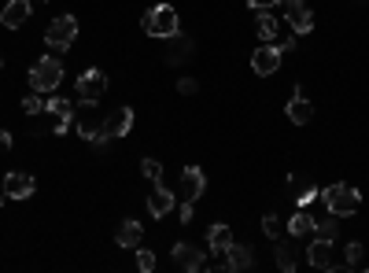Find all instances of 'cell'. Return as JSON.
<instances>
[{"mask_svg": "<svg viewBox=\"0 0 369 273\" xmlns=\"http://www.w3.org/2000/svg\"><path fill=\"white\" fill-rule=\"evenodd\" d=\"M322 200H325L328 214H336V218H351V214L362 211V192L351 189V185H344V181L322 189Z\"/></svg>", "mask_w": 369, "mask_h": 273, "instance_id": "6da1fadb", "label": "cell"}, {"mask_svg": "<svg viewBox=\"0 0 369 273\" xmlns=\"http://www.w3.org/2000/svg\"><path fill=\"white\" fill-rule=\"evenodd\" d=\"M141 30L148 37H155V41H163V37H174L177 30H181V23H177V12L170 4H155V8H148V12H144Z\"/></svg>", "mask_w": 369, "mask_h": 273, "instance_id": "7a4b0ae2", "label": "cell"}, {"mask_svg": "<svg viewBox=\"0 0 369 273\" xmlns=\"http://www.w3.org/2000/svg\"><path fill=\"white\" fill-rule=\"evenodd\" d=\"M59 82H63V63H59L56 56H45V60H37L30 67V85H34V93H52Z\"/></svg>", "mask_w": 369, "mask_h": 273, "instance_id": "3957f363", "label": "cell"}, {"mask_svg": "<svg viewBox=\"0 0 369 273\" xmlns=\"http://www.w3.org/2000/svg\"><path fill=\"white\" fill-rule=\"evenodd\" d=\"M74 37H78V19L74 15H59L48 23V30H45V45L52 48V52H67V48L74 45Z\"/></svg>", "mask_w": 369, "mask_h": 273, "instance_id": "277c9868", "label": "cell"}, {"mask_svg": "<svg viewBox=\"0 0 369 273\" xmlns=\"http://www.w3.org/2000/svg\"><path fill=\"white\" fill-rule=\"evenodd\" d=\"M74 93H78V104H100L104 93H107V74L96 71V67H89V71L78 74Z\"/></svg>", "mask_w": 369, "mask_h": 273, "instance_id": "5b68a950", "label": "cell"}, {"mask_svg": "<svg viewBox=\"0 0 369 273\" xmlns=\"http://www.w3.org/2000/svg\"><path fill=\"white\" fill-rule=\"evenodd\" d=\"M306 262H311L314 270H328V273L344 270V262L336 259V248H333L328 237H314V244L306 248Z\"/></svg>", "mask_w": 369, "mask_h": 273, "instance_id": "8992f818", "label": "cell"}, {"mask_svg": "<svg viewBox=\"0 0 369 273\" xmlns=\"http://www.w3.org/2000/svg\"><path fill=\"white\" fill-rule=\"evenodd\" d=\"M281 60H284V52L277 45H258L255 52H251V71L258 78H270V74L281 71Z\"/></svg>", "mask_w": 369, "mask_h": 273, "instance_id": "52a82bcc", "label": "cell"}, {"mask_svg": "<svg viewBox=\"0 0 369 273\" xmlns=\"http://www.w3.org/2000/svg\"><path fill=\"white\" fill-rule=\"evenodd\" d=\"M48 115L56 119L52 133H59V136H63V133L74 126V115H78V107H74V100H63V96H48Z\"/></svg>", "mask_w": 369, "mask_h": 273, "instance_id": "ba28073f", "label": "cell"}, {"mask_svg": "<svg viewBox=\"0 0 369 273\" xmlns=\"http://www.w3.org/2000/svg\"><path fill=\"white\" fill-rule=\"evenodd\" d=\"M174 266L185 270V273H196L207 266L203 259V248H192V244H174Z\"/></svg>", "mask_w": 369, "mask_h": 273, "instance_id": "9c48e42d", "label": "cell"}, {"mask_svg": "<svg viewBox=\"0 0 369 273\" xmlns=\"http://www.w3.org/2000/svg\"><path fill=\"white\" fill-rule=\"evenodd\" d=\"M34 189H37V181L30 178V174H23V170H15V174H8V178H4V196L8 200H30V196H34Z\"/></svg>", "mask_w": 369, "mask_h": 273, "instance_id": "30bf717a", "label": "cell"}, {"mask_svg": "<svg viewBox=\"0 0 369 273\" xmlns=\"http://www.w3.org/2000/svg\"><path fill=\"white\" fill-rule=\"evenodd\" d=\"M288 4V26H292L295 34H311L314 30V12L303 4V0H284Z\"/></svg>", "mask_w": 369, "mask_h": 273, "instance_id": "8fae6325", "label": "cell"}, {"mask_svg": "<svg viewBox=\"0 0 369 273\" xmlns=\"http://www.w3.org/2000/svg\"><path fill=\"white\" fill-rule=\"evenodd\" d=\"M203 185H207L203 170H199V167H185L181 170V200L185 203H196L199 196H203Z\"/></svg>", "mask_w": 369, "mask_h": 273, "instance_id": "7c38bea8", "label": "cell"}, {"mask_svg": "<svg viewBox=\"0 0 369 273\" xmlns=\"http://www.w3.org/2000/svg\"><path fill=\"white\" fill-rule=\"evenodd\" d=\"M30 8H34V0H8L4 12H0V23H4L8 30H19L30 19Z\"/></svg>", "mask_w": 369, "mask_h": 273, "instance_id": "4fadbf2b", "label": "cell"}, {"mask_svg": "<svg viewBox=\"0 0 369 273\" xmlns=\"http://www.w3.org/2000/svg\"><path fill=\"white\" fill-rule=\"evenodd\" d=\"M174 207H177L174 192H170V189H163V185H155L152 196H148V214H152V218H166V214H170Z\"/></svg>", "mask_w": 369, "mask_h": 273, "instance_id": "5bb4252c", "label": "cell"}, {"mask_svg": "<svg viewBox=\"0 0 369 273\" xmlns=\"http://www.w3.org/2000/svg\"><path fill=\"white\" fill-rule=\"evenodd\" d=\"M133 119H137L133 107H115V111L104 119V130L111 133V136H126L129 130H133Z\"/></svg>", "mask_w": 369, "mask_h": 273, "instance_id": "9a60e30c", "label": "cell"}, {"mask_svg": "<svg viewBox=\"0 0 369 273\" xmlns=\"http://www.w3.org/2000/svg\"><path fill=\"white\" fill-rule=\"evenodd\" d=\"M311 119H314V104L306 100L303 93H295L292 100H288V122H292V126H306Z\"/></svg>", "mask_w": 369, "mask_h": 273, "instance_id": "2e32d148", "label": "cell"}, {"mask_svg": "<svg viewBox=\"0 0 369 273\" xmlns=\"http://www.w3.org/2000/svg\"><path fill=\"white\" fill-rule=\"evenodd\" d=\"M225 259H229V270H251L255 266V251H251V244H229V251H225Z\"/></svg>", "mask_w": 369, "mask_h": 273, "instance_id": "e0dca14e", "label": "cell"}, {"mask_svg": "<svg viewBox=\"0 0 369 273\" xmlns=\"http://www.w3.org/2000/svg\"><path fill=\"white\" fill-rule=\"evenodd\" d=\"M284 229H288V237H295V240L299 237H311V233H314V214L306 211V207H299L292 218L284 222Z\"/></svg>", "mask_w": 369, "mask_h": 273, "instance_id": "ac0fdd59", "label": "cell"}, {"mask_svg": "<svg viewBox=\"0 0 369 273\" xmlns=\"http://www.w3.org/2000/svg\"><path fill=\"white\" fill-rule=\"evenodd\" d=\"M115 240H118V248H141V240H144V226H141V222H133V218H126L122 226H118Z\"/></svg>", "mask_w": 369, "mask_h": 273, "instance_id": "d6986e66", "label": "cell"}, {"mask_svg": "<svg viewBox=\"0 0 369 273\" xmlns=\"http://www.w3.org/2000/svg\"><path fill=\"white\" fill-rule=\"evenodd\" d=\"M229 244H233V229H229V226H211V229H207V248H211L214 255H218V251L225 255Z\"/></svg>", "mask_w": 369, "mask_h": 273, "instance_id": "ffe728a7", "label": "cell"}, {"mask_svg": "<svg viewBox=\"0 0 369 273\" xmlns=\"http://www.w3.org/2000/svg\"><path fill=\"white\" fill-rule=\"evenodd\" d=\"M255 34H258V41L262 45H277V37H281V26H277V19L273 15H258V23H255Z\"/></svg>", "mask_w": 369, "mask_h": 273, "instance_id": "44dd1931", "label": "cell"}, {"mask_svg": "<svg viewBox=\"0 0 369 273\" xmlns=\"http://www.w3.org/2000/svg\"><path fill=\"white\" fill-rule=\"evenodd\" d=\"M273 255H277V270H281V273H292L295 262H299L295 248H292L288 240H277V244H273Z\"/></svg>", "mask_w": 369, "mask_h": 273, "instance_id": "7402d4cb", "label": "cell"}, {"mask_svg": "<svg viewBox=\"0 0 369 273\" xmlns=\"http://www.w3.org/2000/svg\"><path fill=\"white\" fill-rule=\"evenodd\" d=\"M166 41H170V52H166V63H181V60H188V56H192V41H188V37L174 34V37H166Z\"/></svg>", "mask_w": 369, "mask_h": 273, "instance_id": "603a6c76", "label": "cell"}, {"mask_svg": "<svg viewBox=\"0 0 369 273\" xmlns=\"http://www.w3.org/2000/svg\"><path fill=\"white\" fill-rule=\"evenodd\" d=\"M362 255H366L362 240H351V244L344 248V270H355V266H362Z\"/></svg>", "mask_w": 369, "mask_h": 273, "instance_id": "cb8c5ba5", "label": "cell"}, {"mask_svg": "<svg viewBox=\"0 0 369 273\" xmlns=\"http://www.w3.org/2000/svg\"><path fill=\"white\" fill-rule=\"evenodd\" d=\"M336 233H340V226H336V214L314 218V237H328V240H336Z\"/></svg>", "mask_w": 369, "mask_h": 273, "instance_id": "d4e9b609", "label": "cell"}, {"mask_svg": "<svg viewBox=\"0 0 369 273\" xmlns=\"http://www.w3.org/2000/svg\"><path fill=\"white\" fill-rule=\"evenodd\" d=\"M141 174H144L148 181L163 185V163H159V159H141Z\"/></svg>", "mask_w": 369, "mask_h": 273, "instance_id": "484cf974", "label": "cell"}, {"mask_svg": "<svg viewBox=\"0 0 369 273\" xmlns=\"http://www.w3.org/2000/svg\"><path fill=\"white\" fill-rule=\"evenodd\" d=\"M23 111L26 115H45L48 111V100H45L41 93H34V96H26V100H23Z\"/></svg>", "mask_w": 369, "mask_h": 273, "instance_id": "4316f807", "label": "cell"}, {"mask_svg": "<svg viewBox=\"0 0 369 273\" xmlns=\"http://www.w3.org/2000/svg\"><path fill=\"white\" fill-rule=\"evenodd\" d=\"M262 233H266L270 240H277V237L284 233V222L277 218V214H266V218H262Z\"/></svg>", "mask_w": 369, "mask_h": 273, "instance_id": "83f0119b", "label": "cell"}, {"mask_svg": "<svg viewBox=\"0 0 369 273\" xmlns=\"http://www.w3.org/2000/svg\"><path fill=\"white\" fill-rule=\"evenodd\" d=\"M137 270H141V273H152L155 270V255L148 248H137Z\"/></svg>", "mask_w": 369, "mask_h": 273, "instance_id": "f1b7e54d", "label": "cell"}, {"mask_svg": "<svg viewBox=\"0 0 369 273\" xmlns=\"http://www.w3.org/2000/svg\"><path fill=\"white\" fill-rule=\"evenodd\" d=\"M177 93H181V96H196L199 82H196V78H177Z\"/></svg>", "mask_w": 369, "mask_h": 273, "instance_id": "f546056e", "label": "cell"}, {"mask_svg": "<svg viewBox=\"0 0 369 273\" xmlns=\"http://www.w3.org/2000/svg\"><path fill=\"white\" fill-rule=\"evenodd\" d=\"M277 4H284V0H247V8H251V12H273Z\"/></svg>", "mask_w": 369, "mask_h": 273, "instance_id": "4dcf8cb0", "label": "cell"}, {"mask_svg": "<svg viewBox=\"0 0 369 273\" xmlns=\"http://www.w3.org/2000/svg\"><path fill=\"white\" fill-rule=\"evenodd\" d=\"M317 196H322V192H317V189H299V196H295V203H299V207H311V203H314Z\"/></svg>", "mask_w": 369, "mask_h": 273, "instance_id": "1f68e13d", "label": "cell"}, {"mask_svg": "<svg viewBox=\"0 0 369 273\" xmlns=\"http://www.w3.org/2000/svg\"><path fill=\"white\" fill-rule=\"evenodd\" d=\"M181 222H192V203L181 200Z\"/></svg>", "mask_w": 369, "mask_h": 273, "instance_id": "d6a6232c", "label": "cell"}, {"mask_svg": "<svg viewBox=\"0 0 369 273\" xmlns=\"http://www.w3.org/2000/svg\"><path fill=\"white\" fill-rule=\"evenodd\" d=\"M12 144H15V141H12V133H8V130H0V148H12Z\"/></svg>", "mask_w": 369, "mask_h": 273, "instance_id": "836d02e7", "label": "cell"}, {"mask_svg": "<svg viewBox=\"0 0 369 273\" xmlns=\"http://www.w3.org/2000/svg\"><path fill=\"white\" fill-rule=\"evenodd\" d=\"M0 71H4V60H0Z\"/></svg>", "mask_w": 369, "mask_h": 273, "instance_id": "e575fe53", "label": "cell"}, {"mask_svg": "<svg viewBox=\"0 0 369 273\" xmlns=\"http://www.w3.org/2000/svg\"><path fill=\"white\" fill-rule=\"evenodd\" d=\"M41 4H45V0H41Z\"/></svg>", "mask_w": 369, "mask_h": 273, "instance_id": "d590c367", "label": "cell"}]
</instances>
